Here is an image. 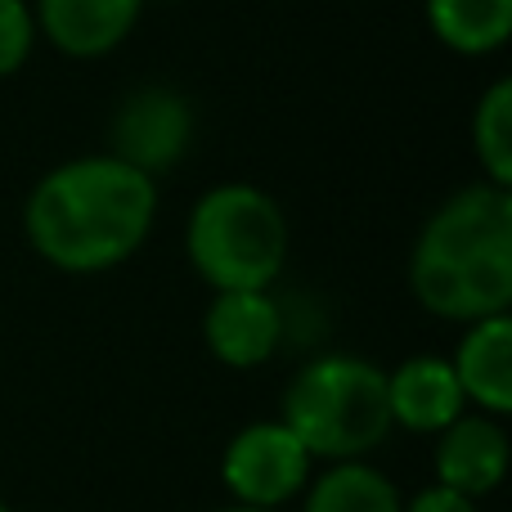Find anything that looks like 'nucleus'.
I'll return each instance as SVG.
<instances>
[{
	"label": "nucleus",
	"mask_w": 512,
	"mask_h": 512,
	"mask_svg": "<svg viewBox=\"0 0 512 512\" xmlns=\"http://www.w3.org/2000/svg\"><path fill=\"white\" fill-rule=\"evenodd\" d=\"M158 180L113 153L54 162L23 198V239L41 265L72 279L122 270L153 239Z\"/></svg>",
	"instance_id": "obj_1"
},
{
	"label": "nucleus",
	"mask_w": 512,
	"mask_h": 512,
	"mask_svg": "<svg viewBox=\"0 0 512 512\" xmlns=\"http://www.w3.org/2000/svg\"><path fill=\"white\" fill-rule=\"evenodd\" d=\"M405 279L432 319L472 324L512 310V189L472 180L427 212Z\"/></svg>",
	"instance_id": "obj_2"
},
{
	"label": "nucleus",
	"mask_w": 512,
	"mask_h": 512,
	"mask_svg": "<svg viewBox=\"0 0 512 512\" xmlns=\"http://www.w3.org/2000/svg\"><path fill=\"white\" fill-rule=\"evenodd\" d=\"M279 418L315 463L369 459L391 441L387 369L355 351H319L288 378Z\"/></svg>",
	"instance_id": "obj_3"
},
{
	"label": "nucleus",
	"mask_w": 512,
	"mask_h": 512,
	"mask_svg": "<svg viewBox=\"0 0 512 512\" xmlns=\"http://www.w3.org/2000/svg\"><path fill=\"white\" fill-rule=\"evenodd\" d=\"M292 252L288 212L252 180L203 189L185 221V256L212 292L274 288Z\"/></svg>",
	"instance_id": "obj_4"
},
{
	"label": "nucleus",
	"mask_w": 512,
	"mask_h": 512,
	"mask_svg": "<svg viewBox=\"0 0 512 512\" xmlns=\"http://www.w3.org/2000/svg\"><path fill=\"white\" fill-rule=\"evenodd\" d=\"M315 468V454L297 441V432L279 414L243 423L221 450V486L230 504L243 508L288 512L310 486Z\"/></svg>",
	"instance_id": "obj_5"
},
{
	"label": "nucleus",
	"mask_w": 512,
	"mask_h": 512,
	"mask_svg": "<svg viewBox=\"0 0 512 512\" xmlns=\"http://www.w3.org/2000/svg\"><path fill=\"white\" fill-rule=\"evenodd\" d=\"M194 135L198 113L189 95H180L176 86H162V81L126 90L108 117V153L140 167L153 180H162L185 162V153L194 149Z\"/></svg>",
	"instance_id": "obj_6"
},
{
	"label": "nucleus",
	"mask_w": 512,
	"mask_h": 512,
	"mask_svg": "<svg viewBox=\"0 0 512 512\" xmlns=\"http://www.w3.org/2000/svg\"><path fill=\"white\" fill-rule=\"evenodd\" d=\"M288 342V315L270 288L212 292L203 310V346L216 364L252 373L270 364Z\"/></svg>",
	"instance_id": "obj_7"
},
{
	"label": "nucleus",
	"mask_w": 512,
	"mask_h": 512,
	"mask_svg": "<svg viewBox=\"0 0 512 512\" xmlns=\"http://www.w3.org/2000/svg\"><path fill=\"white\" fill-rule=\"evenodd\" d=\"M508 418H490V414H459L450 427L432 436V486H445L463 499H486L504 486L508 477Z\"/></svg>",
	"instance_id": "obj_8"
},
{
	"label": "nucleus",
	"mask_w": 512,
	"mask_h": 512,
	"mask_svg": "<svg viewBox=\"0 0 512 512\" xmlns=\"http://www.w3.org/2000/svg\"><path fill=\"white\" fill-rule=\"evenodd\" d=\"M36 18V41L77 63L117 54L140 27L149 0H27Z\"/></svg>",
	"instance_id": "obj_9"
},
{
	"label": "nucleus",
	"mask_w": 512,
	"mask_h": 512,
	"mask_svg": "<svg viewBox=\"0 0 512 512\" xmlns=\"http://www.w3.org/2000/svg\"><path fill=\"white\" fill-rule=\"evenodd\" d=\"M387 409L391 427L409 436H436L459 414H468L463 387L450 369V355L418 351L387 369Z\"/></svg>",
	"instance_id": "obj_10"
},
{
	"label": "nucleus",
	"mask_w": 512,
	"mask_h": 512,
	"mask_svg": "<svg viewBox=\"0 0 512 512\" xmlns=\"http://www.w3.org/2000/svg\"><path fill=\"white\" fill-rule=\"evenodd\" d=\"M450 369L463 387L468 409L490 418L512 414V310L463 324L450 351Z\"/></svg>",
	"instance_id": "obj_11"
},
{
	"label": "nucleus",
	"mask_w": 512,
	"mask_h": 512,
	"mask_svg": "<svg viewBox=\"0 0 512 512\" xmlns=\"http://www.w3.org/2000/svg\"><path fill=\"white\" fill-rule=\"evenodd\" d=\"M427 32L459 59H490L512 41V0H423Z\"/></svg>",
	"instance_id": "obj_12"
},
{
	"label": "nucleus",
	"mask_w": 512,
	"mask_h": 512,
	"mask_svg": "<svg viewBox=\"0 0 512 512\" xmlns=\"http://www.w3.org/2000/svg\"><path fill=\"white\" fill-rule=\"evenodd\" d=\"M297 512H405V495L369 459L319 463L310 486L301 490Z\"/></svg>",
	"instance_id": "obj_13"
},
{
	"label": "nucleus",
	"mask_w": 512,
	"mask_h": 512,
	"mask_svg": "<svg viewBox=\"0 0 512 512\" xmlns=\"http://www.w3.org/2000/svg\"><path fill=\"white\" fill-rule=\"evenodd\" d=\"M472 158H477V180L499 189H512V81L495 77L472 104L468 122Z\"/></svg>",
	"instance_id": "obj_14"
},
{
	"label": "nucleus",
	"mask_w": 512,
	"mask_h": 512,
	"mask_svg": "<svg viewBox=\"0 0 512 512\" xmlns=\"http://www.w3.org/2000/svg\"><path fill=\"white\" fill-rule=\"evenodd\" d=\"M36 18L27 0H0V81L18 77L36 54Z\"/></svg>",
	"instance_id": "obj_15"
},
{
	"label": "nucleus",
	"mask_w": 512,
	"mask_h": 512,
	"mask_svg": "<svg viewBox=\"0 0 512 512\" xmlns=\"http://www.w3.org/2000/svg\"><path fill=\"white\" fill-rule=\"evenodd\" d=\"M405 512H481L477 499H463L445 486H423L405 499Z\"/></svg>",
	"instance_id": "obj_16"
},
{
	"label": "nucleus",
	"mask_w": 512,
	"mask_h": 512,
	"mask_svg": "<svg viewBox=\"0 0 512 512\" xmlns=\"http://www.w3.org/2000/svg\"><path fill=\"white\" fill-rule=\"evenodd\" d=\"M212 512H274V508H243V504H225V508H212Z\"/></svg>",
	"instance_id": "obj_17"
},
{
	"label": "nucleus",
	"mask_w": 512,
	"mask_h": 512,
	"mask_svg": "<svg viewBox=\"0 0 512 512\" xmlns=\"http://www.w3.org/2000/svg\"><path fill=\"white\" fill-rule=\"evenodd\" d=\"M0 512H14V508H9V504H5V499H0Z\"/></svg>",
	"instance_id": "obj_18"
},
{
	"label": "nucleus",
	"mask_w": 512,
	"mask_h": 512,
	"mask_svg": "<svg viewBox=\"0 0 512 512\" xmlns=\"http://www.w3.org/2000/svg\"><path fill=\"white\" fill-rule=\"evenodd\" d=\"M149 5H171V0H149Z\"/></svg>",
	"instance_id": "obj_19"
}]
</instances>
